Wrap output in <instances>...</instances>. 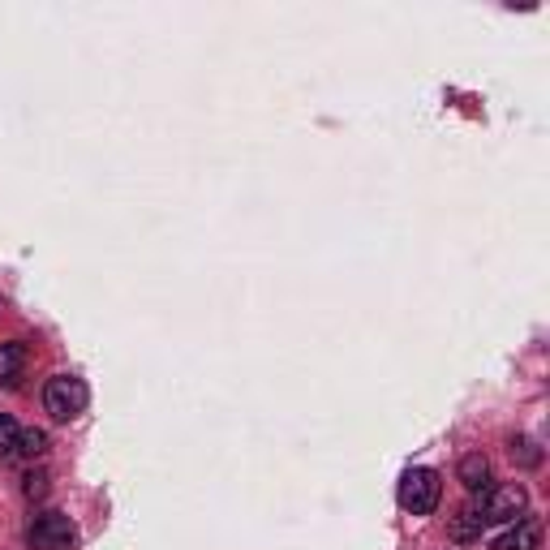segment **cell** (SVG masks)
<instances>
[{
  "label": "cell",
  "instance_id": "ba28073f",
  "mask_svg": "<svg viewBox=\"0 0 550 550\" xmlns=\"http://www.w3.org/2000/svg\"><path fill=\"white\" fill-rule=\"evenodd\" d=\"M482 529H486V520L477 516V508H465L452 520V542H473V538H482Z\"/></svg>",
  "mask_w": 550,
  "mask_h": 550
},
{
  "label": "cell",
  "instance_id": "277c9868",
  "mask_svg": "<svg viewBox=\"0 0 550 550\" xmlns=\"http://www.w3.org/2000/svg\"><path fill=\"white\" fill-rule=\"evenodd\" d=\"M525 486H490L482 499L473 503L477 516L486 520V525H499V520H520V512H525Z\"/></svg>",
  "mask_w": 550,
  "mask_h": 550
},
{
  "label": "cell",
  "instance_id": "6da1fadb",
  "mask_svg": "<svg viewBox=\"0 0 550 550\" xmlns=\"http://www.w3.org/2000/svg\"><path fill=\"white\" fill-rule=\"evenodd\" d=\"M86 404H91V392L78 374H52L43 383V409L52 413V422H74L86 413Z\"/></svg>",
  "mask_w": 550,
  "mask_h": 550
},
{
  "label": "cell",
  "instance_id": "8992f818",
  "mask_svg": "<svg viewBox=\"0 0 550 550\" xmlns=\"http://www.w3.org/2000/svg\"><path fill=\"white\" fill-rule=\"evenodd\" d=\"M22 366H26V344L22 340L0 344V387H18Z\"/></svg>",
  "mask_w": 550,
  "mask_h": 550
},
{
  "label": "cell",
  "instance_id": "8fae6325",
  "mask_svg": "<svg viewBox=\"0 0 550 550\" xmlns=\"http://www.w3.org/2000/svg\"><path fill=\"white\" fill-rule=\"evenodd\" d=\"M22 495H26V499H43V495H48V473H43V469L26 473V477H22Z\"/></svg>",
  "mask_w": 550,
  "mask_h": 550
},
{
  "label": "cell",
  "instance_id": "30bf717a",
  "mask_svg": "<svg viewBox=\"0 0 550 550\" xmlns=\"http://www.w3.org/2000/svg\"><path fill=\"white\" fill-rule=\"evenodd\" d=\"M18 422H13L9 413H0V456H13L18 452Z\"/></svg>",
  "mask_w": 550,
  "mask_h": 550
},
{
  "label": "cell",
  "instance_id": "52a82bcc",
  "mask_svg": "<svg viewBox=\"0 0 550 550\" xmlns=\"http://www.w3.org/2000/svg\"><path fill=\"white\" fill-rule=\"evenodd\" d=\"M460 482H465V490H473V495H486L490 486V460L482 456V452H473V456H465L460 460Z\"/></svg>",
  "mask_w": 550,
  "mask_h": 550
},
{
  "label": "cell",
  "instance_id": "3957f363",
  "mask_svg": "<svg viewBox=\"0 0 550 550\" xmlns=\"http://www.w3.org/2000/svg\"><path fill=\"white\" fill-rule=\"evenodd\" d=\"M26 538H31L35 550H74L78 546V525L65 512H43V516H35V525H31Z\"/></svg>",
  "mask_w": 550,
  "mask_h": 550
},
{
  "label": "cell",
  "instance_id": "9c48e42d",
  "mask_svg": "<svg viewBox=\"0 0 550 550\" xmlns=\"http://www.w3.org/2000/svg\"><path fill=\"white\" fill-rule=\"evenodd\" d=\"M43 452H48V430H22L18 434V452H13V456H22V460H39Z\"/></svg>",
  "mask_w": 550,
  "mask_h": 550
},
{
  "label": "cell",
  "instance_id": "7c38bea8",
  "mask_svg": "<svg viewBox=\"0 0 550 550\" xmlns=\"http://www.w3.org/2000/svg\"><path fill=\"white\" fill-rule=\"evenodd\" d=\"M520 452V460H525V465H538V452H533V443L529 439H512V456Z\"/></svg>",
  "mask_w": 550,
  "mask_h": 550
},
{
  "label": "cell",
  "instance_id": "5b68a950",
  "mask_svg": "<svg viewBox=\"0 0 550 550\" xmlns=\"http://www.w3.org/2000/svg\"><path fill=\"white\" fill-rule=\"evenodd\" d=\"M538 538H542V525L529 516H520V525H512L503 538L495 542V550H538Z\"/></svg>",
  "mask_w": 550,
  "mask_h": 550
},
{
  "label": "cell",
  "instance_id": "7a4b0ae2",
  "mask_svg": "<svg viewBox=\"0 0 550 550\" xmlns=\"http://www.w3.org/2000/svg\"><path fill=\"white\" fill-rule=\"evenodd\" d=\"M439 495H443V482L434 469H409L400 477V508L413 512V516H430L439 508Z\"/></svg>",
  "mask_w": 550,
  "mask_h": 550
}]
</instances>
